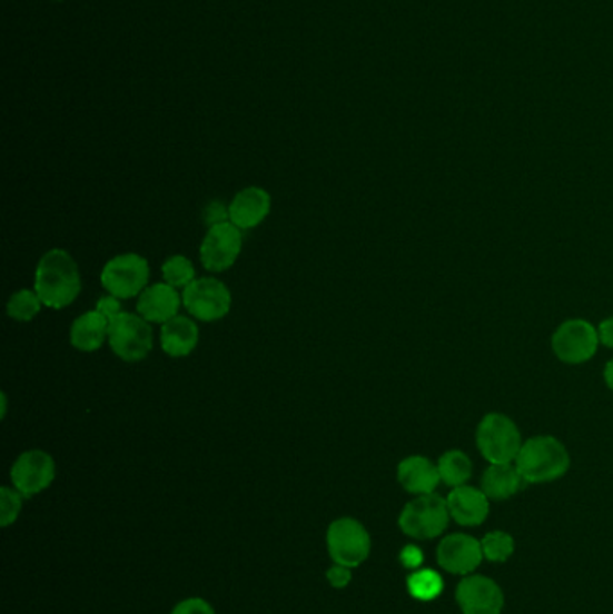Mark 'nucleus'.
Instances as JSON below:
<instances>
[{
  "instance_id": "obj_1",
  "label": "nucleus",
  "mask_w": 613,
  "mask_h": 614,
  "mask_svg": "<svg viewBox=\"0 0 613 614\" xmlns=\"http://www.w3.org/2000/svg\"><path fill=\"white\" fill-rule=\"evenodd\" d=\"M34 291L43 306L66 309L81 291L80 268L75 257L63 248H52L43 254L34 271Z\"/></svg>"
},
{
  "instance_id": "obj_2",
  "label": "nucleus",
  "mask_w": 613,
  "mask_h": 614,
  "mask_svg": "<svg viewBox=\"0 0 613 614\" xmlns=\"http://www.w3.org/2000/svg\"><path fill=\"white\" fill-rule=\"evenodd\" d=\"M571 453L554 435L525 438L515 466L527 485L553 484L571 469Z\"/></svg>"
},
{
  "instance_id": "obj_3",
  "label": "nucleus",
  "mask_w": 613,
  "mask_h": 614,
  "mask_svg": "<svg viewBox=\"0 0 613 614\" xmlns=\"http://www.w3.org/2000/svg\"><path fill=\"white\" fill-rule=\"evenodd\" d=\"M522 444V432L510 415L490 412L478 420L475 446L487 464H513Z\"/></svg>"
},
{
  "instance_id": "obj_4",
  "label": "nucleus",
  "mask_w": 613,
  "mask_h": 614,
  "mask_svg": "<svg viewBox=\"0 0 613 614\" xmlns=\"http://www.w3.org/2000/svg\"><path fill=\"white\" fill-rule=\"evenodd\" d=\"M452 516L448 503L439 494L416 496L399 512L398 526L403 534L417 541L436 539L445 534Z\"/></svg>"
},
{
  "instance_id": "obj_5",
  "label": "nucleus",
  "mask_w": 613,
  "mask_h": 614,
  "mask_svg": "<svg viewBox=\"0 0 613 614\" xmlns=\"http://www.w3.org/2000/svg\"><path fill=\"white\" fill-rule=\"evenodd\" d=\"M600 347L597 326L586 318H568L551 336V349L557 362L565 365L589 364Z\"/></svg>"
},
{
  "instance_id": "obj_6",
  "label": "nucleus",
  "mask_w": 613,
  "mask_h": 614,
  "mask_svg": "<svg viewBox=\"0 0 613 614\" xmlns=\"http://www.w3.org/2000/svg\"><path fill=\"white\" fill-rule=\"evenodd\" d=\"M326 545L333 563L343 564L353 570L358 568L369 558L373 541L366 526L358 519L340 517L329 525Z\"/></svg>"
},
{
  "instance_id": "obj_7",
  "label": "nucleus",
  "mask_w": 613,
  "mask_h": 614,
  "mask_svg": "<svg viewBox=\"0 0 613 614\" xmlns=\"http://www.w3.org/2000/svg\"><path fill=\"white\" fill-rule=\"evenodd\" d=\"M108 344L112 353L128 364L141 362L154 349V330L141 315L122 311L110 320Z\"/></svg>"
},
{
  "instance_id": "obj_8",
  "label": "nucleus",
  "mask_w": 613,
  "mask_h": 614,
  "mask_svg": "<svg viewBox=\"0 0 613 614\" xmlns=\"http://www.w3.org/2000/svg\"><path fill=\"white\" fill-rule=\"evenodd\" d=\"M150 280V265L139 254H121L103 266L101 285L108 295L113 297L131 298L141 295Z\"/></svg>"
},
{
  "instance_id": "obj_9",
  "label": "nucleus",
  "mask_w": 613,
  "mask_h": 614,
  "mask_svg": "<svg viewBox=\"0 0 613 614\" xmlns=\"http://www.w3.org/2000/svg\"><path fill=\"white\" fill-rule=\"evenodd\" d=\"M182 303L192 318L216 321L229 315L233 295L221 280L215 277H200L184 288Z\"/></svg>"
},
{
  "instance_id": "obj_10",
  "label": "nucleus",
  "mask_w": 613,
  "mask_h": 614,
  "mask_svg": "<svg viewBox=\"0 0 613 614\" xmlns=\"http://www.w3.org/2000/svg\"><path fill=\"white\" fill-rule=\"evenodd\" d=\"M11 484L24 498H33L49 489L57 478V464L49 453L42 449H29L11 466Z\"/></svg>"
},
{
  "instance_id": "obj_11",
  "label": "nucleus",
  "mask_w": 613,
  "mask_h": 614,
  "mask_svg": "<svg viewBox=\"0 0 613 614\" xmlns=\"http://www.w3.org/2000/svg\"><path fill=\"white\" fill-rule=\"evenodd\" d=\"M244 247V236L235 224L215 225L201 241L200 259L204 268L215 274L229 270Z\"/></svg>"
},
{
  "instance_id": "obj_12",
  "label": "nucleus",
  "mask_w": 613,
  "mask_h": 614,
  "mask_svg": "<svg viewBox=\"0 0 613 614\" xmlns=\"http://www.w3.org/2000/svg\"><path fill=\"white\" fill-rule=\"evenodd\" d=\"M437 564L441 570L452 575H472L483 564L484 554L481 541L473 535L455 532L441 539L437 546Z\"/></svg>"
},
{
  "instance_id": "obj_13",
  "label": "nucleus",
  "mask_w": 613,
  "mask_h": 614,
  "mask_svg": "<svg viewBox=\"0 0 613 614\" xmlns=\"http://www.w3.org/2000/svg\"><path fill=\"white\" fill-rule=\"evenodd\" d=\"M455 601L463 614H501L504 592L493 578L478 573L466 575L455 590Z\"/></svg>"
},
{
  "instance_id": "obj_14",
  "label": "nucleus",
  "mask_w": 613,
  "mask_h": 614,
  "mask_svg": "<svg viewBox=\"0 0 613 614\" xmlns=\"http://www.w3.org/2000/svg\"><path fill=\"white\" fill-rule=\"evenodd\" d=\"M446 503L449 516L461 526L483 525L492 511V499L487 498L481 487L468 484L449 491Z\"/></svg>"
},
{
  "instance_id": "obj_15",
  "label": "nucleus",
  "mask_w": 613,
  "mask_h": 614,
  "mask_svg": "<svg viewBox=\"0 0 613 614\" xmlns=\"http://www.w3.org/2000/svg\"><path fill=\"white\" fill-rule=\"evenodd\" d=\"M396 478L403 491L414 496L436 493L441 484L437 462H432L428 456L411 455L403 458L396 469Z\"/></svg>"
},
{
  "instance_id": "obj_16",
  "label": "nucleus",
  "mask_w": 613,
  "mask_h": 614,
  "mask_svg": "<svg viewBox=\"0 0 613 614\" xmlns=\"http://www.w3.org/2000/svg\"><path fill=\"white\" fill-rule=\"evenodd\" d=\"M270 195L263 187H245L230 201V224L239 230L256 228L270 215Z\"/></svg>"
},
{
  "instance_id": "obj_17",
  "label": "nucleus",
  "mask_w": 613,
  "mask_h": 614,
  "mask_svg": "<svg viewBox=\"0 0 613 614\" xmlns=\"http://www.w3.org/2000/svg\"><path fill=\"white\" fill-rule=\"evenodd\" d=\"M180 304L182 298L177 294V289L168 283H160V285L148 286L139 295L137 313L150 324H166L177 317Z\"/></svg>"
},
{
  "instance_id": "obj_18",
  "label": "nucleus",
  "mask_w": 613,
  "mask_h": 614,
  "mask_svg": "<svg viewBox=\"0 0 613 614\" xmlns=\"http://www.w3.org/2000/svg\"><path fill=\"white\" fill-rule=\"evenodd\" d=\"M200 330L197 321L188 317L171 318L160 329V347L171 358H184L197 349Z\"/></svg>"
},
{
  "instance_id": "obj_19",
  "label": "nucleus",
  "mask_w": 613,
  "mask_h": 614,
  "mask_svg": "<svg viewBox=\"0 0 613 614\" xmlns=\"http://www.w3.org/2000/svg\"><path fill=\"white\" fill-rule=\"evenodd\" d=\"M525 479L513 464H490L481 478V489L492 502H506L525 487Z\"/></svg>"
},
{
  "instance_id": "obj_20",
  "label": "nucleus",
  "mask_w": 613,
  "mask_h": 614,
  "mask_svg": "<svg viewBox=\"0 0 613 614\" xmlns=\"http://www.w3.org/2000/svg\"><path fill=\"white\" fill-rule=\"evenodd\" d=\"M108 329L110 320L98 309L83 313L81 317L76 318L71 327L72 347L81 353H96L103 347L105 340H108Z\"/></svg>"
},
{
  "instance_id": "obj_21",
  "label": "nucleus",
  "mask_w": 613,
  "mask_h": 614,
  "mask_svg": "<svg viewBox=\"0 0 613 614\" xmlns=\"http://www.w3.org/2000/svg\"><path fill=\"white\" fill-rule=\"evenodd\" d=\"M441 484L448 485L449 489L468 484L473 476V462L468 453L463 449H448L437 460Z\"/></svg>"
},
{
  "instance_id": "obj_22",
  "label": "nucleus",
  "mask_w": 613,
  "mask_h": 614,
  "mask_svg": "<svg viewBox=\"0 0 613 614\" xmlns=\"http://www.w3.org/2000/svg\"><path fill=\"white\" fill-rule=\"evenodd\" d=\"M407 590L414 601L432 602L445 592V581L436 570L419 568L408 575Z\"/></svg>"
},
{
  "instance_id": "obj_23",
  "label": "nucleus",
  "mask_w": 613,
  "mask_h": 614,
  "mask_svg": "<svg viewBox=\"0 0 613 614\" xmlns=\"http://www.w3.org/2000/svg\"><path fill=\"white\" fill-rule=\"evenodd\" d=\"M484 561L487 563H507L515 554V537L504 531L487 532L483 541Z\"/></svg>"
},
{
  "instance_id": "obj_24",
  "label": "nucleus",
  "mask_w": 613,
  "mask_h": 614,
  "mask_svg": "<svg viewBox=\"0 0 613 614\" xmlns=\"http://www.w3.org/2000/svg\"><path fill=\"white\" fill-rule=\"evenodd\" d=\"M42 300L34 289H19L11 295L6 306L8 317L17 321H31L42 309Z\"/></svg>"
},
{
  "instance_id": "obj_25",
  "label": "nucleus",
  "mask_w": 613,
  "mask_h": 614,
  "mask_svg": "<svg viewBox=\"0 0 613 614\" xmlns=\"http://www.w3.org/2000/svg\"><path fill=\"white\" fill-rule=\"evenodd\" d=\"M162 277H165V283L174 288H186L195 280V266L188 257H168L162 265Z\"/></svg>"
},
{
  "instance_id": "obj_26",
  "label": "nucleus",
  "mask_w": 613,
  "mask_h": 614,
  "mask_svg": "<svg viewBox=\"0 0 613 614\" xmlns=\"http://www.w3.org/2000/svg\"><path fill=\"white\" fill-rule=\"evenodd\" d=\"M22 499L24 496L19 491L11 487L0 489V525L10 526L19 519L22 511Z\"/></svg>"
},
{
  "instance_id": "obj_27",
  "label": "nucleus",
  "mask_w": 613,
  "mask_h": 614,
  "mask_svg": "<svg viewBox=\"0 0 613 614\" xmlns=\"http://www.w3.org/2000/svg\"><path fill=\"white\" fill-rule=\"evenodd\" d=\"M171 614H216V611L212 610V605L209 602L192 596V598L178 602Z\"/></svg>"
},
{
  "instance_id": "obj_28",
  "label": "nucleus",
  "mask_w": 613,
  "mask_h": 614,
  "mask_svg": "<svg viewBox=\"0 0 613 614\" xmlns=\"http://www.w3.org/2000/svg\"><path fill=\"white\" fill-rule=\"evenodd\" d=\"M423 561H425V555H423V549L419 546L407 545L399 552V563L408 572H416V570L422 568Z\"/></svg>"
},
{
  "instance_id": "obj_29",
  "label": "nucleus",
  "mask_w": 613,
  "mask_h": 614,
  "mask_svg": "<svg viewBox=\"0 0 613 614\" xmlns=\"http://www.w3.org/2000/svg\"><path fill=\"white\" fill-rule=\"evenodd\" d=\"M204 216H206V224L209 225V228L230 221L229 207L221 201H211L207 205Z\"/></svg>"
},
{
  "instance_id": "obj_30",
  "label": "nucleus",
  "mask_w": 613,
  "mask_h": 614,
  "mask_svg": "<svg viewBox=\"0 0 613 614\" xmlns=\"http://www.w3.org/2000/svg\"><path fill=\"white\" fill-rule=\"evenodd\" d=\"M326 578H328L329 584L337 590H344V587L349 586L353 581L352 568L343 566V564H335L332 568L326 572Z\"/></svg>"
},
{
  "instance_id": "obj_31",
  "label": "nucleus",
  "mask_w": 613,
  "mask_h": 614,
  "mask_svg": "<svg viewBox=\"0 0 613 614\" xmlns=\"http://www.w3.org/2000/svg\"><path fill=\"white\" fill-rule=\"evenodd\" d=\"M96 309H98L101 315H105L108 320H113V318L119 317L122 313L121 298L113 297V295L101 297L98 303H96Z\"/></svg>"
},
{
  "instance_id": "obj_32",
  "label": "nucleus",
  "mask_w": 613,
  "mask_h": 614,
  "mask_svg": "<svg viewBox=\"0 0 613 614\" xmlns=\"http://www.w3.org/2000/svg\"><path fill=\"white\" fill-rule=\"evenodd\" d=\"M597 333H600V341L606 349L613 350V315L612 317L603 318L597 324Z\"/></svg>"
},
{
  "instance_id": "obj_33",
  "label": "nucleus",
  "mask_w": 613,
  "mask_h": 614,
  "mask_svg": "<svg viewBox=\"0 0 613 614\" xmlns=\"http://www.w3.org/2000/svg\"><path fill=\"white\" fill-rule=\"evenodd\" d=\"M603 379L606 388L613 394V358L610 359L609 364L604 365Z\"/></svg>"
},
{
  "instance_id": "obj_34",
  "label": "nucleus",
  "mask_w": 613,
  "mask_h": 614,
  "mask_svg": "<svg viewBox=\"0 0 613 614\" xmlns=\"http://www.w3.org/2000/svg\"><path fill=\"white\" fill-rule=\"evenodd\" d=\"M58 2H61V0H58Z\"/></svg>"
}]
</instances>
